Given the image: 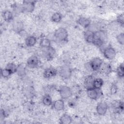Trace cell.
<instances>
[{
  "label": "cell",
  "mask_w": 124,
  "mask_h": 124,
  "mask_svg": "<svg viewBox=\"0 0 124 124\" xmlns=\"http://www.w3.org/2000/svg\"><path fill=\"white\" fill-rule=\"evenodd\" d=\"M107 39V33L103 30H98L94 32L93 44L101 46L105 42Z\"/></svg>",
  "instance_id": "cell-1"
},
{
  "label": "cell",
  "mask_w": 124,
  "mask_h": 124,
  "mask_svg": "<svg viewBox=\"0 0 124 124\" xmlns=\"http://www.w3.org/2000/svg\"><path fill=\"white\" fill-rule=\"evenodd\" d=\"M68 36V34L66 29L61 27L55 30L53 34V38L58 41L62 42L67 39Z\"/></svg>",
  "instance_id": "cell-2"
},
{
  "label": "cell",
  "mask_w": 124,
  "mask_h": 124,
  "mask_svg": "<svg viewBox=\"0 0 124 124\" xmlns=\"http://www.w3.org/2000/svg\"><path fill=\"white\" fill-rule=\"evenodd\" d=\"M19 8L22 12L31 13L35 8V1L31 0L23 1L22 4L20 6Z\"/></svg>",
  "instance_id": "cell-3"
},
{
  "label": "cell",
  "mask_w": 124,
  "mask_h": 124,
  "mask_svg": "<svg viewBox=\"0 0 124 124\" xmlns=\"http://www.w3.org/2000/svg\"><path fill=\"white\" fill-rule=\"evenodd\" d=\"M59 93L63 99H67L72 95V92L70 87L66 85H62L59 88Z\"/></svg>",
  "instance_id": "cell-4"
},
{
  "label": "cell",
  "mask_w": 124,
  "mask_h": 124,
  "mask_svg": "<svg viewBox=\"0 0 124 124\" xmlns=\"http://www.w3.org/2000/svg\"><path fill=\"white\" fill-rule=\"evenodd\" d=\"M55 55V50L51 46L46 48H42V55L47 60H51L53 59Z\"/></svg>",
  "instance_id": "cell-5"
},
{
  "label": "cell",
  "mask_w": 124,
  "mask_h": 124,
  "mask_svg": "<svg viewBox=\"0 0 124 124\" xmlns=\"http://www.w3.org/2000/svg\"><path fill=\"white\" fill-rule=\"evenodd\" d=\"M103 64V61L99 57H95L91 60L89 62V66L90 69L93 71H98L100 69L102 64Z\"/></svg>",
  "instance_id": "cell-6"
},
{
  "label": "cell",
  "mask_w": 124,
  "mask_h": 124,
  "mask_svg": "<svg viewBox=\"0 0 124 124\" xmlns=\"http://www.w3.org/2000/svg\"><path fill=\"white\" fill-rule=\"evenodd\" d=\"M60 75L63 79L69 78L72 75V70L70 66L66 64L62 65L60 70Z\"/></svg>",
  "instance_id": "cell-7"
},
{
  "label": "cell",
  "mask_w": 124,
  "mask_h": 124,
  "mask_svg": "<svg viewBox=\"0 0 124 124\" xmlns=\"http://www.w3.org/2000/svg\"><path fill=\"white\" fill-rule=\"evenodd\" d=\"M39 60L38 57L36 55H32L30 57L26 63V65L30 68H34L38 66Z\"/></svg>",
  "instance_id": "cell-8"
},
{
  "label": "cell",
  "mask_w": 124,
  "mask_h": 124,
  "mask_svg": "<svg viewBox=\"0 0 124 124\" xmlns=\"http://www.w3.org/2000/svg\"><path fill=\"white\" fill-rule=\"evenodd\" d=\"M116 51L112 47H108L103 51V55L107 59L111 60L113 59L116 56Z\"/></svg>",
  "instance_id": "cell-9"
},
{
  "label": "cell",
  "mask_w": 124,
  "mask_h": 124,
  "mask_svg": "<svg viewBox=\"0 0 124 124\" xmlns=\"http://www.w3.org/2000/svg\"><path fill=\"white\" fill-rule=\"evenodd\" d=\"M108 109V105L105 102H100L98 103L96 108V112L99 115H105Z\"/></svg>",
  "instance_id": "cell-10"
},
{
  "label": "cell",
  "mask_w": 124,
  "mask_h": 124,
  "mask_svg": "<svg viewBox=\"0 0 124 124\" xmlns=\"http://www.w3.org/2000/svg\"><path fill=\"white\" fill-rule=\"evenodd\" d=\"M13 30L16 33H20L24 31V25L23 22L20 20L15 21L12 25Z\"/></svg>",
  "instance_id": "cell-11"
},
{
  "label": "cell",
  "mask_w": 124,
  "mask_h": 124,
  "mask_svg": "<svg viewBox=\"0 0 124 124\" xmlns=\"http://www.w3.org/2000/svg\"><path fill=\"white\" fill-rule=\"evenodd\" d=\"M57 74V70L53 67H49L46 69L43 73V77L46 79L51 78L55 76Z\"/></svg>",
  "instance_id": "cell-12"
},
{
  "label": "cell",
  "mask_w": 124,
  "mask_h": 124,
  "mask_svg": "<svg viewBox=\"0 0 124 124\" xmlns=\"http://www.w3.org/2000/svg\"><path fill=\"white\" fill-rule=\"evenodd\" d=\"M78 23L84 28H89L91 25V20L86 17L80 16L78 19Z\"/></svg>",
  "instance_id": "cell-13"
},
{
  "label": "cell",
  "mask_w": 124,
  "mask_h": 124,
  "mask_svg": "<svg viewBox=\"0 0 124 124\" xmlns=\"http://www.w3.org/2000/svg\"><path fill=\"white\" fill-rule=\"evenodd\" d=\"M94 79V78L92 76H88L85 77L84 80V85L87 90L93 88V83Z\"/></svg>",
  "instance_id": "cell-14"
},
{
  "label": "cell",
  "mask_w": 124,
  "mask_h": 124,
  "mask_svg": "<svg viewBox=\"0 0 124 124\" xmlns=\"http://www.w3.org/2000/svg\"><path fill=\"white\" fill-rule=\"evenodd\" d=\"M98 90L100 89H96L94 88L87 89V93L88 97L93 100L96 99L99 96V93L98 92Z\"/></svg>",
  "instance_id": "cell-15"
},
{
  "label": "cell",
  "mask_w": 124,
  "mask_h": 124,
  "mask_svg": "<svg viewBox=\"0 0 124 124\" xmlns=\"http://www.w3.org/2000/svg\"><path fill=\"white\" fill-rule=\"evenodd\" d=\"M54 108L57 111H61L64 108V102L62 99L56 100L53 103Z\"/></svg>",
  "instance_id": "cell-16"
},
{
  "label": "cell",
  "mask_w": 124,
  "mask_h": 124,
  "mask_svg": "<svg viewBox=\"0 0 124 124\" xmlns=\"http://www.w3.org/2000/svg\"><path fill=\"white\" fill-rule=\"evenodd\" d=\"M93 33L94 32L90 30L85 31L84 33V37L85 41L90 44H93Z\"/></svg>",
  "instance_id": "cell-17"
},
{
  "label": "cell",
  "mask_w": 124,
  "mask_h": 124,
  "mask_svg": "<svg viewBox=\"0 0 124 124\" xmlns=\"http://www.w3.org/2000/svg\"><path fill=\"white\" fill-rule=\"evenodd\" d=\"M37 42L36 37L33 35L28 36L25 39V44L27 46L31 47L34 46Z\"/></svg>",
  "instance_id": "cell-18"
},
{
  "label": "cell",
  "mask_w": 124,
  "mask_h": 124,
  "mask_svg": "<svg viewBox=\"0 0 124 124\" xmlns=\"http://www.w3.org/2000/svg\"><path fill=\"white\" fill-rule=\"evenodd\" d=\"M2 17L4 20L7 22L11 21L14 18L12 12L9 10H5L2 12Z\"/></svg>",
  "instance_id": "cell-19"
},
{
  "label": "cell",
  "mask_w": 124,
  "mask_h": 124,
  "mask_svg": "<svg viewBox=\"0 0 124 124\" xmlns=\"http://www.w3.org/2000/svg\"><path fill=\"white\" fill-rule=\"evenodd\" d=\"M72 118L67 114H63L60 118V123L62 124H69L72 123Z\"/></svg>",
  "instance_id": "cell-20"
},
{
  "label": "cell",
  "mask_w": 124,
  "mask_h": 124,
  "mask_svg": "<svg viewBox=\"0 0 124 124\" xmlns=\"http://www.w3.org/2000/svg\"><path fill=\"white\" fill-rule=\"evenodd\" d=\"M26 65L24 63H21L17 66L16 73L19 77H24L26 74Z\"/></svg>",
  "instance_id": "cell-21"
},
{
  "label": "cell",
  "mask_w": 124,
  "mask_h": 124,
  "mask_svg": "<svg viewBox=\"0 0 124 124\" xmlns=\"http://www.w3.org/2000/svg\"><path fill=\"white\" fill-rule=\"evenodd\" d=\"M43 104L46 106H51L52 104V99L50 95L47 93L43 97Z\"/></svg>",
  "instance_id": "cell-22"
},
{
  "label": "cell",
  "mask_w": 124,
  "mask_h": 124,
  "mask_svg": "<svg viewBox=\"0 0 124 124\" xmlns=\"http://www.w3.org/2000/svg\"><path fill=\"white\" fill-rule=\"evenodd\" d=\"M39 45L42 48L48 47L51 46V41L48 38H43L41 39Z\"/></svg>",
  "instance_id": "cell-23"
},
{
  "label": "cell",
  "mask_w": 124,
  "mask_h": 124,
  "mask_svg": "<svg viewBox=\"0 0 124 124\" xmlns=\"http://www.w3.org/2000/svg\"><path fill=\"white\" fill-rule=\"evenodd\" d=\"M104 84L103 80L101 78H94L93 83V87L96 89H100Z\"/></svg>",
  "instance_id": "cell-24"
},
{
  "label": "cell",
  "mask_w": 124,
  "mask_h": 124,
  "mask_svg": "<svg viewBox=\"0 0 124 124\" xmlns=\"http://www.w3.org/2000/svg\"><path fill=\"white\" fill-rule=\"evenodd\" d=\"M62 15L61 13L59 12H56L52 15L51 19L53 22L58 23L62 20Z\"/></svg>",
  "instance_id": "cell-25"
},
{
  "label": "cell",
  "mask_w": 124,
  "mask_h": 124,
  "mask_svg": "<svg viewBox=\"0 0 124 124\" xmlns=\"http://www.w3.org/2000/svg\"><path fill=\"white\" fill-rule=\"evenodd\" d=\"M5 68H7V69H8L12 73V74H14L15 73H16L17 69V66L14 63L10 62V63H8L6 65Z\"/></svg>",
  "instance_id": "cell-26"
},
{
  "label": "cell",
  "mask_w": 124,
  "mask_h": 124,
  "mask_svg": "<svg viewBox=\"0 0 124 124\" xmlns=\"http://www.w3.org/2000/svg\"><path fill=\"white\" fill-rule=\"evenodd\" d=\"M99 71L106 74H108L111 71V68L108 64H105L104 65L102 64Z\"/></svg>",
  "instance_id": "cell-27"
},
{
  "label": "cell",
  "mask_w": 124,
  "mask_h": 124,
  "mask_svg": "<svg viewBox=\"0 0 124 124\" xmlns=\"http://www.w3.org/2000/svg\"><path fill=\"white\" fill-rule=\"evenodd\" d=\"M117 74L119 78H123L124 77V64H120L117 68Z\"/></svg>",
  "instance_id": "cell-28"
},
{
  "label": "cell",
  "mask_w": 124,
  "mask_h": 124,
  "mask_svg": "<svg viewBox=\"0 0 124 124\" xmlns=\"http://www.w3.org/2000/svg\"><path fill=\"white\" fill-rule=\"evenodd\" d=\"M0 73L1 76L4 78H8L12 74V73L6 68L4 69H1L0 71Z\"/></svg>",
  "instance_id": "cell-29"
},
{
  "label": "cell",
  "mask_w": 124,
  "mask_h": 124,
  "mask_svg": "<svg viewBox=\"0 0 124 124\" xmlns=\"http://www.w3.org/2000/svg\"><path fill=\"white\" fill-rule=\"evenodd\" d=\"M116 39L120 45H123L124 44V33L122 32L116 36Z\"/></svg>",
  "instance_id": "cell-30"
},
{
  "label": "cell",
  "mask_w": 124,
  "mask_h": 124,
  "mask_svg": "<svg viewBox=\"0 0 124 124\" xmlns=\"http://www.w3.org/2000/svg\"><path fill=\"white\" fill-rule=\"evenodd\" d=\"M117 22L122 26H124V14L122 13L118 16L117 19Z\"/></svg>",
  "instance_id": "cell-31"
},
{
  "label": "cell",
  "mask_w": 124,
  "mask_h": 124,
  "mask_svg": "<svg viewBox=\"0 0 124 124\" xmlns=\"http://www.w3.org/2000/svg\"><path fill=\"white\" fill-rule=\"evenodd\" d=\"M117 87L115 84H112L110 87V92L111 94H115L117 92Z\"/></svg>",
  "instance_id": "cell-32"
}]
</instances>
